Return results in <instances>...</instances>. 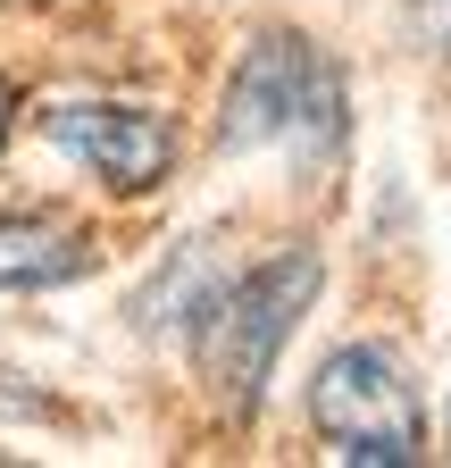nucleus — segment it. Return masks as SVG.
<instances>
[{
  "mask_svg": "<svg viewBox=\"0 0 451 468\" xmlns=\"http://www.w3.org/2000/svg\"><path fill=\"white\" fill-rule=\"evenodd\" d=\"M318 284H326L318 251H276L251 276H235L226 292H209V310H201V377H209V393L235 410V419L259 410V393L276 377V351L293 343L301 310L318 302Z\"/></svg>",
  "mask_w": 451,
  "mask_h": 468,
  "instance_id": "1",
  "label": "nucleus"
},
{
  "mask_svg": "<svg viewBox=\"0 0 451 468\" xmlns=\"http://www.w3.org/2000/svg\"><path fill=\"white\" fill-rule=\"evenodd\" d=\"M217 143L226 151H259V143L334 151L343 143V68L309 34H259L243 50L235 84H226Z\"/></svg>",
  "mask_w": 451,
  "mask_h": 468,
  "instance_id": "2",
  "label": "nucleus"
},
{
  "mask_svg": "<svg viewBox=\"0 0 451 468\" xmlns=\"http://www.w3.org/2000/svg\"><path fill=\"white\" fill-rule=\"evenodd\" d=\"M309 427L334 443V460L360 468H410L426 460V410L410 368L393 360L384 343H343L326 351L309 377Z\"/></svg>",
  "mask_w": 451,
  "mask_h": 468,
  "instance_id": "3",
  "label": "nucleus"
},
{
  "mask_svg": "<svg viewBox=\"0 0 451 468\" xmlns=\"http://www.w3.org/2000/svg\"><path fill=\"white\" fill-rule=\"evenodd\" d=\"M42 134L68 159H84L100 185L126 193V201L167 185V167H176V126H167L159 109H134V101H50Z\"/></svg>",
  "mask_w": 451,
  "mask_h": 468,
  "instance_id": "4",
  "label": "nucleus"
},
{
  "mask_svg": "<svg viewBox=\"0 0 451 468\" xmlns=\"http://www.w3.org/2000/svg\"><path fill=\"white\" fill-rule=\"evenodd\" d=\"M92 268V234L59 209H26V218H0V284L9 292H50Z\"/></svg>",
  "mask_w": 451,
  "mask_h": 468,
  "instance_id": "5",
  "label": "nucleus"
},
{
  "mask_svg": "<svg viewBox=\"0 0 451 468\" xmlns=\"http://www.w3.org/2000/svg\"><path fill=\"white\" fill-rule=\"evenodd\" d=\"M410 9H418V34L451 58V0H410Z\"/></svg>",
  "mask_w": 451,
  "mask_h": 468,
  "instance_id": "6",
  "label": "nucleus"
},
{
  "mask_svg": "<svg viewBox=\"0 0 451 468\" xmlns=\"http://www.w3.org/2000/svg\"><path fill=\"white\" fill-rule=\"evenodd\" d=\"M9 117H17V92L0 84V143H9Z\"/></svg>",
  "mask_w": 451,
  "mask_h": 468,
  "instance_id": "7",
  "label": "nucleus"
}]
</instances>
